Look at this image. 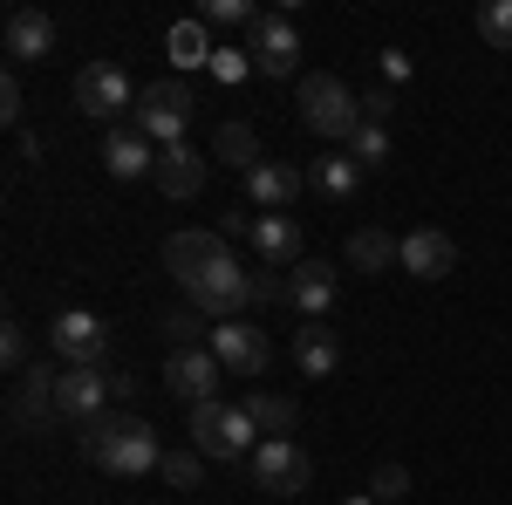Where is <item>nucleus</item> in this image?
I'll return each mask as SVG.
<instances>
[{"instance_id": "34", "label": "nucleus", "mask_w": 512, "mask_h": 505, "mask_svg": "<svg viewBox=\"0 0 512 505\" xmlns=\"http://www.w3.org/2000/svg\"><path fill=\"white\" fill-rule=\"evenodd\" d=\"M0 355H7V369H21V376H28V335H21L14 321H7V335H0Z\"/></svg>"}, {"instance_id": "16", "label": "nucleus", "mask_w": 512, "mask_h": 505, "mask_svg": "<svg viewBox=\"0 0 512 505\" xmlns=\"http://www.w3.org/2000/svg\"><path fill=\"white\" fill-rule=\"evenodd\" d=\"M301 192H308V178H301L294 164H253V171H246V198H253L260 212H287Z\"/></svg>"}, {"instance_id": "22", "label": "nucleus", "mask_w": 512, "mask_h": 505, "mask_svg": "<svg viewBox=\"0 0 512 505\" xmlns=\"http://www.w3.org/2000/svg\"><path fill=\"white\" fill-rule=\"evenodd\" d=\"M308 185H315L321 198H335V205H349V198H355V185H362V164H355L349 151H328V157H315Z\"/></svg>"}, {"instance_id": "14", "label": "nucleus", "mask_w": 512, "mask_h": 505, "mask_svg": "<svg viewBox=\"0 0 512 505\" xmlns=\"http://www.w3.org/2000/svg\"><path fill=\"white\" fill-rule=\"evenodd\" d=\"M287 308H301L308 321H321V314L335 308V267H328V260H301V267L287 273Z\"/></svg>"}, {"instance_id": "8", "label": "nucleus", "mask_w": 512, "mask_h": 505, "mask_svg": "<svg viewBox=\"0 0 512 505\" xmlns=\"http://www.w3.org/2000/svg\"><path fill=\"white\" fill-rule=\"evenodd\" d=\"M246 55H253L260 76H294V69H301V28H294V14H287V7L260 14V21L246 28Z\"/></svg>"}, {"instance_id": "37", "label": "nucleus", "mask_w": 512, "mask_h": 505, "mask_svg": "<svg viewBox=\"0 0 512 505\" xmlns=\"http://www.w3.org/2000/svg\"><path fill=\"white\" fill-rule=\"evenodd\" d=\"M383 76H390V82L410 76V55H403V48H383Z\"/></svg>"}, {"instance_id": "20", "label": "nucleus", "mask_w": 512, "mask_h": 505, "mask_svg": "<svg viewBox=\"0 0 512 505\" xmlns=\"http://www.w3.org/2000/svg\"><path fill=\"white\" fill-rule=\"evenodd\" d=\"M164 55H171V62H178V69H212V55H219V41L205 35V21H171V28H164Z\"/></svg>"}, {"instance_id": "30", "label": "nucleus", "mask_w": 512, "mask_h": 505, "mask_svg": "<svg viewBox=\"0 0 512 505\" xmlns=\"http://www.w3.org/2000/svg\"><path fill=\"white\" fill-rule=\"evenodd\" d=\"M198 21H205V28H253V21H260V7H246V0H205V7H198Z\"/></svg>"}, {"instance_id": "5", "label": "nucleus", "mask_w": 512, "mask_h": 505, "mask_svg": "<svg viewBox=\"0 0 512 505\" xmlns=\"http://www.w3.org/2000/svg\"><path fill=\"white\" fill-rule=\"evenodd\" d=\"M246 471H253V485L274 492V499H294V492L315 485V458H308L294 437H260V451L246 458Z\"/></svg>"}, {"instance_id": "21", "label": "nucleus", "mask_w": 512, "mask_h": 505, "mask_svg": "<svg viewBox=\"0 0 512 505\" xmlns=\"http://www.w3.org/2000/svg\"><path fill=\"white\" fill-rule=\"evenodd\" d=\"M294 362H301V376H308V383H328V376H335V362H342V349H335V328L308 321V328L294 335Z\"/></svg>"}, {"instance_id": "11", "label": "nucleus", "mask_w": 512, "mask_h": 505, "mask_svg": "<svg viewBox=\"0 0 512 505\" xmlns=\"http://www.w3.org/2000/svg\"><path fill=\"white\" fill-rule=\"evenodd\" d=\"M110 396H117L110 376H96V369H62V376H55V417L89 430L96 417H110V410H103Z\"/></svg>"}, {"instance_id": "31", "label": "nucleus", "mask_w": 512, "mask_h": 505, "mask_svg": "<svg viewBox=\"0 0 512 505\" xmlns=\"http://www.w3.org/2000/svg\"><path fill=\"white\" fill-rule=\"evenodd\" d=\"M369 499H376V505H396V499H410V471H403V465H383L376 478H369Z\"/></svg>"}, {"instance_id": "33", "label": "nucleus", "mask_w": 512, "mask_h": 505, "mask_svg": "<svg viewBox=\"0 0 512 505\" xmlns=\"http://www.w3.org/2000/svg\"><path fill=\"white\" fill-rule=\"evenodd\" d=\"M164 478H171L178 492H192L198 485V451H164Z\"/></svg>"}, {"instance_id": "9", "label": "nucleus", "mask_w": 512, "mask_h": 505, "mask_svg": "<svg viewBox=\"0 0 512 505\" xmlns=\"http://www.w3.org/2000/svg\"><path fill=\"white\" fill-rule=\"evenodd\" d=\"M76 110L96 123H117L123 110H137V89H130V76H123L117 62H89L76 76Z\"/></svg>"}, {"instance_id": "12", "label": "nucleus", "mask_w": 512, "mask_h": 505, "mask_svg": "<svg viewBox=\"0 0 512 505\" xmlns=\"http://www.w3.org/2000/svg\"><path fill=\"white\" fill-rule=\"evenodd\" d=\"M219 355L212 349H171V362H164V389L171 396H185V410H198V403H212L219 396Z\"/></svg>"}, {"instance_id": "24", "label": "nucleus", "mask_w": 512, "mask_h": 505, "mask_svg": "<svg viewBox=\"0 0 512 505\" xmlns=\"http://www.w3.org/2000/svg\"><path fill=\"white\" fill-rule=\"evenodd\" d=\"M396 246H403V239H390L383 226H362V233H349V267L383 273V267H396Z\"/></svg>"}, {"instance_id": "25", "label": "nucleus", "mask_w": 512, "mask_h": 505, "mask_svg": "<svg viewBox=\"0 0 512 505\" xmlns=\"http://www.w3.org/2000/svg\"><path fill=\"white\" fill-rule=\"evenodd\" d=\"M246 417L267 430V437H287V430L301 424V403H294V396H267V389H253V396H246Z\"/></svg>"}, {"instance_id": "19", "label": "nucleus", "mask_w": 512, "mask_h": 505, "mask_svg": "<svg viewBox=\"0 0 512 505\" xmlns=\"http://www.w3.org/2000/svg\"><path fill=\"white\" fill-rule=\"evenodd\" d=\"M48 48H55V21H48L41 7H14V14H7V55H14V62H41Z\"/></svg>"}, {"instance_id": "17", "label": "nucleus", "mask_w": 512, "mask_h": 505, "mask_svg": "<svg viewBox=\"0 0 512 505\" xmlns=\"http://www.w3.org/2000/svg\"><path fill=\"white\" fill-rule=\"evenodd\" d=\"M151 185H158L164 198H198V192H205V157H198L192 144H171V151H158Z\"/></svg>"}, {"instance_id": "13", "label": "nucleus", "mask_w": 512, "mask_h": 505, "mask_svg": "<svg viewBox=\"0 0 512 505\" xmlns=\"http://www.w3.org/2000/svg\"><path fill=\"white\" fill-rule=\"evenodd\" d=\"M396 267L417 273V280H444V273L458 267V246H451V233H437V226H417V233H403V246H396Z\"/></svg>"}, {"instance_id": "26", "label": "nucleus", "mask_w": 512, "mask_h": 505, "mask_svg": "<svg viewBox=\"0 0 512 505\" xmlns=\"http://www.w3.org/2000/svg\"><path fill=\"white\" fill-rule=\"evenodd\" d=\"M212 151L226 157V164H239V178H246L253 164H267V157H260V144H253V130H246V123H226V130L212 137Z\"/></svg>"}, {"instance_id": "23", "label": "nucleus", "mask_w": 512, "mask_h": 505, "mask_svg": "<svg viewBox=\"0 0 512 505\" xmlns=\"http://www.w3.org/2000/svg\"><path fill=\"white\" fill-rule=\"evenodd\" d=\"M55 417V369H28L14 389V424H48Z\"/></svg>"}, {"instance_id": "4", "label": "nucleus", "mask_w": 512, "mask_h": 505, "mask_svg": "<svg viewBox=\"0 0 512 505\" xmlns=\"http://www.w3.org/2000/svg\"><path fill=\"white\" fill-rule=\"evenodd\" d=\"M192 89L171 76V82H151V89H137V110H130V130H144L158 151L171 144H185V130H192Z\"/></svg>"}, {"instance_id": "18", "label": "nucleus", "mask_w": 512, "mask_h": 505, "mask_svg": "<svg viewBox=\"0 0 512 505\" xmlns=\"http://www.w3.org/2000/svg\"><path fill=\"white\" fill-rule=\"evenodd\" d=\"M253 253L267 260V267H301V226L294 219H280V212H260L253 219Z\"/></svg>"}, {"instance_id": "29", "label": "nucleus", "mask_w": 512, "mask_h": 505, "mask_svg": "<svg viewBox=\"0 0 512 505\" xmlns=\"http://www.w3.org/2000/svg\"><path fill=\"white\" fill-rule=\"evenodd\" d=\"M478 35L492 41L499 55H512V0H485L478 7Z\"/></svg>"}, {"instance_id": "15", "label": "nucleus", "mask_w": 512, "mask_h": 505, "mask_svg": "<svg viewBox=\"0 0 512 505\" xmlns=\"http://www.w3.org/2000/svg\"><path fill=\"white\" fill-rule=\"evenodd\" d=\"M103 171L110 178H151L158 171V144L144 130H110L103 137Z\"/></svg>"}, {"instance_id": "6", "label": "nucleus", "mask_w": 512, "mask_h": 505, "mask_svg": "<svg viewBox=\"0 0 512 505\" xmlns=\"http://www.w3.org/2000/svg\"><path fill=\"white\" fill-rule=\"evenodd\" d=\"M301 123H308L315 137H328V144H342V137L362 130V103H355L335 76H308L301 82Z\"/></svg>"}, {"instance_id": "27", "label": "nucleus", "mask_w": 512, "mask_h": 505, "mask_svg": "<svg viewBox=\"0 0 512 505\" xmlns=\"http://www.w3.org/2000/svg\"><path fill=\"white\" fill-rule=\"evenodd\" d=\"M164 342H171V349H205L212 328H205V314H198V308H171V314H164Z\"/></svg>"}, {"instance_id": "2", "label": "nucleus", "mask_w": 512, "mask_h": 505, "mask_svg": "<svg viewBox=\"0 0 512 505\" xmlns=\"http://www.w3.org/2000/svg\"><path fill=\"white\" fill-rule=\"evenodd\" d=\"M82 458L96 471H110V478H151V471H164V444L144 417H117L110 410V417H96L82 430Z\"/></svg>"}, {"instance_id": "38", "label": "nucleus", "mask_w": 512, "mask_h": 505, "mask_svg": "<svg viewBox=\"0 0 512 505\" xmlns=\"http://www.w3.org/2000/svg\"><path fill=\"white\" fill-rule=\"evenodd\" d=\"M342 505H376V499H369V492H349V499H342Z\"/></svg>"}, {"instance_id": "28", "label": "nucleus", "mask_w": 512, "mask_h": 505, "mask_svg": "<svg viewBox=\"0 0 512 505\" xmlns=\"http://www.w3.org/2000/svg\"><path fill=\"white\" fill-rule=\"evenodd\" d=\"M349 157L362 164V171H376V164H390V130H383V123H362V130L349 137Z\"/></svg>"}, {"instance_id": "32", "label": "nucleus", "mask_w": 512, "mask_h": 505, "mask_svg": "<svg viewBox=\"0 0 512 505\" xmlns=\"http://www.w3.org/2000/svg\"><path fill=\"white\" fill-rule=\"evenodd\" d=\"M212 76L219 82H246L253 76V55H246V48H219V55H212Z\"/></svg>"}, {"instance_id": "36", "label": "nucleus", "mask_w": 512, "mask_h": 505, "mask_svg": "<svg viewBox=\"0 0 512 505\" xmlns=\"http://www.w3.org/2000/svg\"><path fill=\"white\" fill-rule=\"evenodd\" d=\"M0 117L21 123V82H14V76H0Z\"/></svg>"}, {"instance_id": "10", "label": "nucleus", "mask_w": 512, "mask_h": 505, "mask_svg": "<svg viewBox=\"0 0 512 505\" xmlns=\"http://www.w3.org/2000/svg\"><path fill=\"white\" fill-rule=\"evenodd\" d=\"M48 349L62 355L69 369H96V355L110 349V328H103L89 308H62L55 321H48Z\"/></svg>"}, {"instance_id": "7", "label": "nucleus", "mask_w": 512, "mask_h": 505, "mask_svg": "<svg viewBox=\"0 0 512 505\" xmlns=\"http://www.w3.org/2000/svg\"><path fill=\"white\" fill-rule=\"evenodd\" d=\"M205 349L219 355V369H226V376H239V383L267 376V362H274V342H267V328H260V321H246V314H239V321H219Z\"/></svg>"}, {"instance_id": "35", "label": "nucleus", "mask_w": 512, "mask_h": 505, "mask_svg": "<svg viewBox=\"0 0 512 505\" xmlns=\"http://www.w3.org/2000/svg\"><path fill=\"white\" fill-rule=\"evenodd\" d=\"M390 110H396L390 89H369V96H362V123H390Z\"/></svg>"}, {"instance_id": "1", "label": "nucleus", "mask_w": 512, "mask_h": 505, "mask_svg": "<svg viewBox=\"0 0 512 505\" xmlns=\"http://www.w3.org/2000/svg\"><path fill=\"white\" fill-rule=\"evenodd\" d=\"M164 267L178 273L185 301L212 321H239L260 301V273H246L226 253V233H171L164 239Z\"/></svg>"}, {"instance_id": "3", "label": "nucleus", "mask_w": 512, "mask_h": 505, "mask_svg": "<svg viewBox=\"0 0 512 505\" xmlns=\"http://www.w3.org/2000/svg\"><path fill=\"white\" fill-rule=\"evenodd\" d=\"M260 424L246 417V403H226V396H212V403H198L192 410V451L198 458H212V465H239V458H253L260 444Z\"/></svg>"}]
</instances>
